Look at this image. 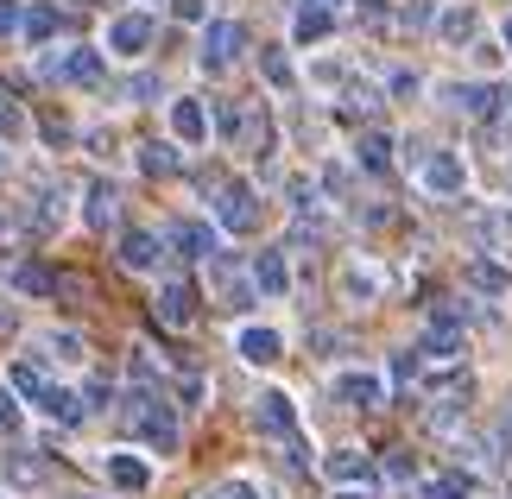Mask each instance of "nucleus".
Here are the masks:
<instances>
[{
  "label": "nucleus",
  "instance_id": "nucleus-2",
  "mask_svg": "<svg viewBox=\"0 0 512 499\" xmlns=\"http://www.w3.org/2000/svg\"><path fill=\"white\" fill-rule=\"evenodd\" d=\"M215 228L222 234H253L260 228V196L247 184H215Z\"/></svg>",
  "mask_w": 512,
  "mask_h": 499
},
{
  "label": "nucleus",
  "instance_id": "nucleus-52",
  "mask_svg": "<svg viewBox=\"0 0 512 499\" xmlns=\"http://www.w3.org/2000/svg\"><path fill=\"white\" fill-rule=\"evenodd\" d=\"M304 7H329V13H336V7H342V0H304Z\"/></svg>",
  "mask_w": 512,
  "mask_h": 499
},
{
  "label": "nucleus",
  "instance_id": "nucleus-16",
  "mask_svg": "<svg viewBox=\"0 0 512 499\" xmlns=\"http://www.w3.org/2000/svg\"><path fill=\"white\" fill-rule=\"evenodd\" d=\"M323 474L336 487H373V462L361 449H336V455H323Z\"/></svg>",
  "mask_w": 512,
  "mask_h": 499
},
{
  "label": "nucleus",
  "instance_id": "nucleus-42",
  "mask_svg": "<svg viewBox=\"0 0 512 499\" xmlns=\"http://www.w3.org/2000/svg\"><path fill=\"white\" fill-rule=\"evenodd\" d=\"M177 19H190V26H209V0H171Z\"/></svg>",
  "mask_w": 512,
  "mask_h": 499
},
{
  "label": "nucleus",
  "instance_id": "nucleus-33",
  "mask_svg": "<svg viewBox=\"0 0 512 499\" xmlns=\"http://www.w3.org/2000/svg\"><path fill=\"white\" fill-rule=\"evenodd\" d=\"M51 386H57V379L38 367V361H19V367H13V392H19V398H32V405H38V398H45Z\"/></svg>",
  "mask_w": 512,
  "mask_h": 499
},
{
  "label": "nucleus",
  "instance_id": "nucleus-40",
  "mask_svg": "<svg viewBox=\"0 0 512 499\" xmlns=\"http://www.w3.org/2000/svg\"><path fill=\"white\" fill-rule=\"evenodd\" d=\"M203 499H266V487L260 481H215Z\"/></svg>",
  "mask_w": 512,
  "mask_h": 499
},
{
  "label": "nucleus",
  "instance_id": "nucleus-45",
  "mask_svg": "<svg viewBox=\"0 0 512 499\" xmlns=\"http://www.w3.org/2000/svg\"><path fill=\"white\" fill-rule=\"evenodd\" d=\"M19 19H26V7H19V0H0V38H13Z\"/></svg>",
  "mask_w": 512,
  "mask_h": 499
},
{
  "label": "nucleus",
  "instance_id": "nucleus-51",
  "mask_svg": "<svg viewBox=\"0 0 512 499\" xmlns=\"http://www.w3.org/2000/svg\"><path fill=\"white\" fill-rule=\"evenodd\" d=\"M361 13H367V19H380V13H386V0H361Z\"/></svg>",
  "mask_w": 512,
  "mask_h": 499
},
{
  "label": "nucleus",
  "instance_id": "nucleus-15",
  "mask_svg": "<svg viewBox=\"0 0 512 499\" xmlns=\"http://www.w3.org/2000/svg\"><path fill=\"white\" fill-rule=\"evenodd\" d=\"M57 222H64V190H57V184H38L32 203H26V234H51Z\"/></svg>",
  "mask_w": 512,
  "mask_h": 499
},
{
  "label": "nucleus",
  "instance_id": "nucleus-18",
  "mask_svg": "<svg viewBox=\"0 0 512 499\" xmlns=\"http://www.w3.org/2000/svg\"><path fill=\"white\" fill-rule=\"evenodd\" d=\"M253 291H260V297H285L291 291V266H285L279 247H272V253H253Z\"/></svg>",
  "mask_w": 512,
  "mask_h": 499
},
{
  "label": "nucleus",
  "instance_id": "nucleus-7",
  "mask_svg": "<svg viewBox=\"0 0 512 499\" xmlns=\"http://www.w3.org/2000/svg\"><path fill=\"white\" fill-rule=\"evenodd\" d=\"M506 102H512V89H506V83H494V76H487V83H456V89H449V108L475 114V121H494Z\"/></svg>",
  "mask_w": 512,
  "mask_h": 499
},
{
  "label": "nucleus",
  "instance_id": "nucleus-30",
  "mask_svg": "<svg viewBox=\"0 0 512 499\" xmlns=\"http://www.w3.org/2000/svg\"><path fill=\"white\" fill-rule=\"evenodd\" d=\"M57 26H64V19H57V7H26V19H19V38H26V45H51Z\"/></svg>",
  "mask_w": 512,
  "mask_h": 499
},
{
  "label": "nucleus",
  "instance_id": "nucleus-36",
  "mask_svg": "<svg viewBox=\"0 0 512 499\" xmlns=\"http://www.w3.org/2000/svg\"><path fill=\"white\" fill-rule=\"evenodd\" d=\"M0 474H7L13 487H38V481H45V462H38V455H7Z\"/></svg>",
  "mask_w": 512,
  "mask_h": 499
},
{
  "label": "nucleus",
  "instance_id": "nucleus-32",
  "mask_svg": "<svg viewBox=\"0 0 512 499\" xmlns=\"http://www.w3.org/2000/svg\"><path fill=\"white\" fill-rule=\"evenodd\" d=\"M215 285H222V310H253V278H234L228 266H215Z\"/></svg>",
  "mask_w": 512,
  "mask_h": 499
},
{
  "label": "nucleus",
  "instance_id": "nucleus-34",
  "mask_svg": "<svg viewBox=\"0 0 512 499\" xmlns=\"http://www.w3.org/2000/svg\"><path fill=\"white\" fill-rule=\"evenodd\" d=\"M260 76H266L272 89H291V83H298V70H291V57L279 45H260Z\"/></svg>",
  "mask_w": 512,
  "mask_h": 499
},
{
  "label": "nucleus",
  "instance_id": "nucleus-41",
  "mask_svg": "<svg viewBox=\"0 0 512 499\" xmlns=\"http://www.w3.org/2000/svg\"><path fill=\"white\" fill-rule=\"evenodd\" d=\"M418 89H424V76H418V70H392V76H386V95H399V102H411Z\"/></svg>",
  "mask_w": 512,
  "mask_h": 499
},
{
  "label": "nucleus",
  "instance_id": "nucleus-56",
  "mask_svg": "<svg viewBox=\"0 0 512 499\" xmlns=\"http://www.w3.org/2000/svg\"><path fill=\"white\" fill-rule=\"evenodd\" d=\"M76 499H95V493H76Z\"/></svg>",
  "mask_w": 512,
  "mask_h": 499
},
{
  "label": "nucleus",
  "instance_id": "nucleus-3",
  "mask_svg": "<svg viewBox=\"0 0 512 499\" xmlns=\"http://www.w3.org/2000/svg\"><path fill=\"white\" fill-rule=\"evenodd\" d=\"M45 76H57V83H83V89H102V51L95 45H64L45 57Z\"/></svg>",
  "mask_w": 512,
  "mask_h": 499
},
{
  "label": "nucleus",
  "instance_id": "nucleus-47",
  "mask_svg": "<svg viewBox=\"0 0 512 499\" xmlns=\"http://www.w3.org/2000/svg\"><path fill=\"white\" fill-rule=\"evenodd\" d=\"M108 398H114V386H108V379H89V386H83V405H89V411H102Z\"/></svg>",
  "mask_w": 512,
  "mask_h": 499
},
{
  "label": "nucleus",
  "instance_id": "nucleus-6",
  "mask_svg": "<svg viewBox=\"0 0 512 499\" xmlns=\"http://www.w3.org/2000/svg\"><path fill=\"white\" fill-rule=\"evenodd\" d=\"M241 51H247V26H241V19H209V26H203V51H196L203 70H228Z\"/></svg>",
  "mask_w": 512,
  "mask_h": 499
},
{
  "label": "nucleus",
  "instance_id": "nucleus-20",
  "mask_svg": "<svg viewBox=\"0 0 512 499\" xmlns=\"http://www.w3.org/2000/svg\"><path fill=\"white\" fill-rule=\"evenodd\" d=\"M171 247L184 259H209L215 253V228L209 222H171Z\"/></svg>",
  "mask_w": 512,
  "mask_h": 499
},
{
  "label": "nucleus",
  "instance_id": "nucleus-5",
  "mask_svg": "<svg viewBox=\"0 0 512 499\" xmlns=\"http://www.w3.org/2000/svg\"><path fill=\"white\" fill-rule=\"evenodd\" d=\"M152 38H159V19L152 13H114L108 19V51L114 57H146Z\"/></svg>",
  "mask_w": 512,
  "mask_h": 499
},
{
  "label": "nucleus",
  "instance_id": "nucleus-22",
  "mask_svg": "<svg viewBox=\"0 0 512 499\" xmlns=\"http://www.w3.org/2000/svg\"><path fill=\"white\" fill-rule=\"evenodd\" d=\"M468 285H475L481 297H506V291H512V272L500 266V259L481 253V259H468Z\"/></svg>",
  "mask_w": 512,
  "mask_h": 499
},
{
  "label": "nucleus",
  "instance_id": "nucleus-43",
  "mask_svg": "<svg viewBox=\"0 0 512 499\" xmlns=\"http://www.w3.org/2000/svg\"><path fill=\"white\" fill-rule=\"evenodd\" d=\"M0 430H19V392L0 386Z\"/></svg>",
  "mask_w": 512,
  "mask_h": 499
},
{
  "label": "nucleus",
  "instance_id": "nucleus-29",
  "mask_svg": "<svg viewBox=\"0 0 512 499\" xmlns=\"http://www.w3.org/2000/svg\"><path fill=\"white\" fill-rule=\"evenodd\" d=\"M437 32L449 38V45H475L481 19H475V7H449V13H437Z\"/></svg>",
  "mask_w": 512,
  "mask_h": 499
},
{
  "label": "nucleus",
  "instance_id": "nucleus-27",
  "mask_svg": "<svg viewBox=\"0 0 512 499\" xmlns=\"http://www.w3.org/2000/svg\"><path fill=\"white\" fill-rule=\"evenodd\" d=\"M354 165L361 171H392V133H361L354 139Z\"/></svg>",
  "mask_w": 512,
  "mask_h": 499
},
{
  "label": "nucleus",
  "instance_id": "nucleus-11",
  "mask_svg": "<svg viewBox=\"0 0 512 499\" xmlns=\"http://www.w3.org/2000/svg\"><path fill=\"white\" fill-rule=\"evenodd\" d=\"M171 133H177V146H203L209 139V108L196 102V95H177L171 102Z\"/></svg>",
  "mask_w": 512,
  "mask_h": 499
},
{
  "label": "nucleus",
  "instance_id": "nucleus-25",
  "mask_svg": "<svg viewBox=\"0 0 512 499\" xmlns=\"http://www.w3.org/2000/svg\"><path fill=\"white\" fill-rule=\"evenodd\" d=\"M241 146L253 158H272V146H279V133H272V114L266 108H247V127H241Z\"/></svg>",
  "mask_w": 512,
  "mask_h": 499
},
{
  "label": "nucleus",
  "instance_id": "nucleus-8",
  "mask_svg": "<svg viewBox=\"0 0 512 499\" xmlns=\"http://www.w3.org/2000/svg\"><path fill=\"white\" fill-rule=\"evenodd\" d=\"M152 316H159L165 329H190L196 323V291L184 278H171V285H159V297H152Z\"/></svg>",
  "mask_w": 512,
  "mask_h": 499
},
{
  "label": "nucleus",
  "instance_id": "nucleus-14",
  "mask_svg": "<svg viewBox=\"0 0 512 499\" xmlns=\"http://www.w3.org/2000/svg\"><path fill=\"white\" fill-rule=\"evenodd\" d=\"M83 222L89 228H114V222H121V190H114L108 177H95V184L83 190Z\"/></svg>",
  "mask_w": 512,
  "mask_h": 499
},
{
  "label": "nucleus",
  "instance_id": "nucleus-19",
  "mask_svg": "<svg viewBox=\"0 0 512 499\" xmlns=\"http://www.w3.org/2000/svg\"><path fill=\"white\" fill-rule=\"evenodd\" d=\"M108 481L121 487V493H146L152 487V462H140V455H108Z\"/></svg>",
  "mask_w": 512,
  "mask_h": 499
},
{
  "label": "nucleus",
  "instance_id": "nucleus-28",
  "mask_svg": "<svg viewBox=\"0 0 512 499\" xmlns=\"http://www.w3.org/2000/svg\"><path fill=\"white\" fill-rule=\"evenodd\" d=\"M475 474L468 468H449V474H437V481H424V499H475Z\"/></svg>",
  "mask_w": 512,
  "mask_h": 499
},
{
  "label": "nucleus",
  "instance_id": "nucleus-12",
  "mask_svg": "<svg viewBox=\"0 0 512 499\" xmlns=\"http://www.w3.org/2000/svg\"><path fill=\"white\" fill-rule=\"evenodd\" d=\"M418 354H424V361H462V323H456V316H437V323H430L424 329V342H418Z\"/></svg>",
  "mask_w": 512,
  "mask_h": 499
},
{
  "label": "nucleus",
  "instance_id": "nucleus-48",
  "mask_svg": "<svg viewBox=\"0 0 512 499\" xmlns=\"http://www.w3.org/2000/svg\"><path fill=\"white\" fill-rule=\"evenodd\" d=\"M127 95H133V102H152V95H159V76H133Z\"/></svg>",
  "mask_w": 512,
  "mask_h": 499
},
{
  "label": "nucleus",
  "instance_id": "nucleus-44",
  "mask_svg": "<svg viewBox=\"0 0 512 499\" xmlns=\"http://www.w3.org/2000/svg\"><path fill=\"white\" fill-rule=\"evenodd\" d=\"M418 367H424V354H418V348H405L399 361H392V379H399V386H405V379H418Z\"/></svg>",
  "mask_w": 512,
  "mask_h": 499
},
{
  "label": "nucleus",
  "instance_id": "nucleus-17",
  "mask_svg": "<svg viewBox=\"0 0 512 499\" xmlns=\"http://www.w3.org/2000/svg\"><path fill=\"white\" fill-rule=\"evenodd\" d=\"M234 348H241V361H247V367H272V361L285 354V335L253 323V329H241V342H234Z\"/></svg>",
  "mask_w": 512,
  "mask_h": 499
},
{
  "label": "nucleus",
  "instance_id": "nucleus-39",
  "mask_svg": "<svg viewBox=\"0 0 512 499\" xmlns=\"http://www.w3.org/2000/svg\"><path fill=\"white\" fill-rule=\"evenodd\" d=\"M209 121H215V133H222V139H234V146H241V127H247V108H234V102H222V108H215V114H209Z\"/></svg>",
  "mask_w": 512,
  "mask_h": 499
},
{
  "label": "nucleus",
  "instance_id": "nucleus-23",
  "mask_svg": "<svg viewBox=\"0 0 512 499\" xmlns=\"http://www.w3.org/2000/svg\"><path fill=\"white\" fill-rule=\"evenodd\" d=\"M329 32H336V13L329 7H298V19H291V38H298V45H323Z\"/></svg>",
  "mask_w": 512,
  "mask_h": 499
},
{
  "label": "nucleus",
  "instance_id": "nucleus-1",
  "mask_svg": "<svg viewBox=\"0 0 512 499\" xmlns=\"http://www.w3.org/2000/svg\"><path fill=\"white\" fill-rule=\"evenodd\" d=\"M127 430L140 436V443H152L159 455L177 449V411L165 405V392H133L127 398Z\"/></svg>",
  "mask_w": 512,
  "mask_h": 499
},
{
  "label": "nucleus",
  "instance_id": "nucleus-24",
  "mask_svg": "<svg viewBox=\"0 0 512 499\" xmlns=\"http://www.w3.org/2000/svg\"><path fill=\"white\" fill-rule=\"evenodd\" d=\"M380 102H386V95L373 89V83H348L342 102H336V114H342V121H367V114H380Z\"/></svg>",
  "mask_w": 512,
  "mask_h": 499
},
{
  "label": "nucleus",
  "instance_id": "nucleus-13",
  "mask_svg": "<svg viewBox=\"0 0 512 499\" xmlns=\"http://www.w3.org/2000/svg\"><path fill=\"white\" fill-rule=\"evenodd\" d=\"M159 259H165V241H159V234H146V228H127V234H121V266H127V272H159Z\"/></svg>",
  "mask_w": 512,
  "mask_h": 499
},
{
  "label": "nucleus",
  "instance_id": "nucleus-35",
  "mask_svg": "<svg viewBox=\"0 0 512 499\" xmlns=\"http://www.w3.org/2000/svg\"><path fill=\"white\" fill-rule=\"evenodd\" d=\"M38 348H51V361H83V335L76 329H51V335H38Z\"/></svg>",
  "mask_w": 512,
  "mask_h": 499
},
{
  "label": "nucleus",
  "instance_id": "nucleus-58",
  "mask_svg": "<svg viewBox=\"0 0 512 499\" xmlns=\"http://www.w3.org/2000/svg\"><path fill=\"white\" fill-rule=\"evenodd\" d=\"M83 7H89V0H83Z\"/></svg>",
  "mask_w": 512,
  "mask_h": 499
},
{
  "label": "nucleus",
  "instance_id": "nucleus-37",
  "mask_svg": "<svg viewBox=\"0 0 512 499\" xmlns=\"http://www.w3.org/2000/svg\"><path fill=\"white\" fill-rule=\"evenodd\" d=\"M399 26L405 32H430V26H437V0H405V7H399Z\"/></svg>",
  "mask_w": 512,
  "mask_h": 499
},
{
  "label": "nucleus",
  "instance_id": "nucleus-21",
  "mask_svg": "<svg viewBox=\"0 0 512 499\" xmlns=\"http://www.w3.org/2000/svg\"><path fill=\"white\" fill-rule=\"evenodd\" d=\"M380 291H386V278L373 272V266H361V259H354V266H342V297H348V304H373Z\"/></svg>",
  "mask_w": 512,
  "mask_h": 499
},
{
  "label": "nucleus",
  "instance_id": "nucleus-46",
  "mask_svg": "<svg viewBox=\"0 0 512 499\" xmlns=\"http://www.w3.org/2000/svg\"><path fill=\"white\" fill-rule=\"evenodd\" d=\"M386 474H392V481H411L418 468H411V455H405V449H386Z\"/></svg>",
  "mask_w": 512,
  "mask_h": 499
},
{
  "label": "nucleus",
  "instance_id": "nucleus-49",
  "mask_svg": "<svg viewBox=\"0 0 512 499\" xmlns=\"http://www.w3.org/2000/svg\"><path fill=\"white\" fill-rule=\"evenodd\" d=\"M500 57H506V45H487V38H481V45H475V64H481V70H494Z\"/></svg>",
  "mask_w": 512,
  "mask_h": 499
},
{
  "label": "nucleus",
  "instance_id": "nucleus-53",
  "mask_svg": "<svg viewBox=\"0 0 512 499\" xmlns=\"http://www.w3.org/2000/svg\"><path fill=\"white\" fill-rule=\"evenodd\" d=\"M500 45H506V51H512V13H506V32H500Z\"/></svg>",
  "mask_w": 512,
  "mask_h": 499
},
{
  "label": "nucleus",
  "instance_id": "nucleus-57",
  "mask_svg": "<svg viewBox=\"0 0 512 499\" xmlns=\"http://www.w3.org/2000/svg\"><path fill=\"white\" fill-rule=\"evenodd\" d=\"M0 171H7V158H0Z\"/></svg>",
  "mask_w": 512,
  "mask_h": 499
},
{
  "label": "nucleus",
  "instance_id": "nucleus-31",
  "mask_svg": "<svg viewBox=\"0 0 512 499\" xmlns=\"http://www.w3.org/2000/svg\"><path fill=\"white\" fill-rule=\"evenodd\" d=\"M13 285L26 291V297H51L57 291V272L38 266V259H19V266H13Z\"/></svg>",
  "mask_w": 512,
  "mask_h": 499
},
{
  "label": "nucleus",
  "instance_id": "nucleus-38",
  "mask_svg": "<svg viewBox=\"0 0 512 499\" xmlns=\"http://www.w3.org/2000/svg\"><path fill=\"white\" fill-rule=\"evenodd\" d=\"M19 133H26V108H19L7 89H0V146H7V139H19Z\"/></svg>",
  "mask_w": 512,
  "mask_h": 499
},
{
  "label": "nucleus",
  "instance_id": "nucleus-50",
  "mask_svg": "<svg viewBox=\"0 0 512 499\" xmlns=\"http://www.w3.org/2000/svg\"><path fill=\"white\" fill-rule=\"evenodd\" d=\"M336 499H373L367 487H336Z\"/></svg>",
  "mask_w": 512,
  "mask_h": 499
},
{
  "label": "nucleus",
  "instance_id": "nucleus-54",
  "mask_svg": "<svg viewBox=\"0 0 512 499\" xmlns=\"http://www.w3.org/2000/svg\"><path fill=\"white\" fill-rule=\"evenodd\" d=\"M0 329H7V304H0Z\"/></svg>",
  "mask_w": 512,
  "mask_h": 499
},
{
  "label": "nucleus",
  "instance_id": "nucleus-26",
  "mask_svg": "<svg viewBox=\"0 0 512 499\" xmlns=\"http://www.w3.org/2000/svg\"><path fill=\"white\" fill-rule=\"evenodd\" d=\"M140 171L146 177H177V171H184V158H177L171 139H146V146H140Z\"/></svg>",
  "mask_w": 512,
  "mask_h": 499
},
{
  "label": "nucleus",
  "instance_id": "nucleus-9",
  "mask_svg": "<svg viewBox=\"0 0 512 499\" xmlns=\"http://www.w3.org/2000/svg\"><path fill=\"white\" fill-rule=\"evenodd\" d=\"M253 424L285 443V436H298V405H291L285 392H260V398H253Z\"/></svg>",
  "mask_w": 512,
  "mask_h": 499
},
{
  "label": "nucleus",
  "instance_id": "nucleus-4",
  "mask_svg": "<svg viewBox=\"0 0 512 499\" xmlns=\"http://www.w3.org/2000/svg\"><path fill=\"white\" fill-rule=\"evenodd\" d=\"M418 184H424L430 196H443V203H449V196H462V190H468V165H462V152L437 146V152H430L424 165H418Z\"/></svg>",
  "mask_w": 512,
  "mask_h": 499
},
{
  "label": "nucleus",
  "instance_id": "nucleus-55",
  "mask_svg": "<svg viewBox=\"0 0 512 499\" xmlns=\"http://www.w3.org/2000/svg\"><path fill=\"white\" fill-rule=\"evenodd\" d=\"M0 241H7V222H0Z\"/></svg>",
  "mask_w": 512,
  "mask_h": 499
},
{
  "label": "nucleus",
  "instance_id": "nucleus-10",
  "mask_svg": "<svg viewBox=\"0 0 512 499\" xmlns=\"http://www.w3.org/2000/svg\"><path fill=\"white\" fill-rule=\"evenodd\" d=\"M336 398L348 411H380L386 405V379L380 373H342L336 379Z\"/></svg>",
  "mask_w": 512,
  "mask_h": 499
}]
</instances>
